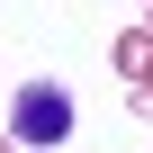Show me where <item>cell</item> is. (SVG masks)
Segmentation results:
<instances>
[{
    "instance_id": "cell-2",
    "label": "cell",
    "mask_w": 153,
    "mask_h": 153,
    "mask_svg": "<svg viewBox=\"0 0 153 153\" xmlns=\"http://www.w3.org/2000/svg\"><path fill=\"white\" fill-rule=\"evenodd\" d=\"M0 153H9V135H0Z\"/></svg>"
},
{
    "instance_id": "cell-1",
    "label": "cell",
    "mask_w": 153,
    "mask_h": 153,
    "mask_svg": "<svg viewBox=\"0 0 153 153\" xmlns=\"http://www.w3.org/2000/svg\"><path fill=\"white\" fill-rule=\"evenodd\" d=\"M9 144H72V90L63 81H18L9 90Z\"/></svg>"
}]
</instances>
